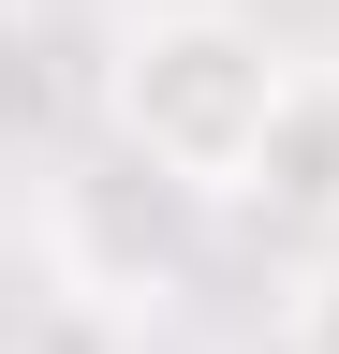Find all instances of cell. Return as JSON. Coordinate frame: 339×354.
Wrapping results in <instances>:
<instances>
[{
	"mask_svg": "<svg viewBox=\"0 0 339 354\" xmlns=\"http://www.w3.org/2000/svg\"><path fill=\"white\" fill-rule=\"evenodd\" d=\"M295 59L251 15H148L118 44V148L148 177H177V192H251V162H266V118H280Z\"/></svg>",
	"mask_w": 339,
	"mask_h": 354,
	"instance_id": "obj_1",
	"label": "cell"
},
{
	"mask_svg": "<svg viewBox=\"0 0 339 354\" xmlns=\"http://www.w3.org/2000/svg\"><path fill=\"white\" fill-rule=\"evenodd\" d=\"M266 221H339V74H295L280 118H266V162H251V192Z\"/></svg>",
	"mask_w": 339,
	"mask_h": 354,
	"instance_id": "obj_2",
	"label": "cell"
},
{
	"mask_svg": "<svg viewBox=\"0 0 339 354\" xmlns=\"http://www.w3.org/2000/svg\"><path fill=\"white\" fill-rule=\"evenodd\" d=\"M295 354H339V281H310V295H295Z\"/></svg>",
	"mask_w": 339,
	"mask_h": 354,
	"instance_id": "obj_3",
	"label": "cell"
}]
</instances>
